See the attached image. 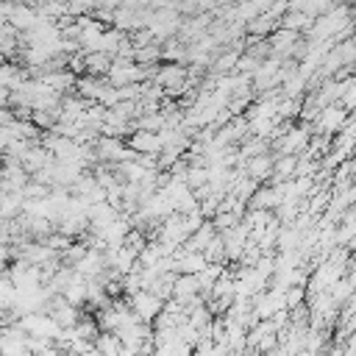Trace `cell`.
<instances>
[{"label": "cell", "mask_w": 356, "mask_h": 356, "mask_svg": "<svg viewBox=\"0 0 356 356\" xmlns=\"http://www.w3.org/2000/svg\"><path fill=\"white\" fill-rule=\"evenodd\" d=\"M125 300H128V306L142 317V320H147V323H153L161 312H164V298H159L153 289H139V292H134V295H125Z\"/></svg>", "instance_id": "obj_1"}, {"label": "cell", "mask_w": 356, "mask_h": 356, "mask_svg": "<svg viewBox=\"0 0 356 356\" xmlns=\"http://www.w3.org/2000/svg\"><path fill=\"white\" fill-rule=\"evenodd\" d=\"M314 125H317V131L320 134H339L345 125H348V108L342 106V103H328V106H323V111H320V117L314 120Z\"/></svg>", "instance_id": "obj_2"}, {"label": "cell", "mask_w": 356, "mask_h": 356, "mask_svg": "<svg viewBox=\"0 0 356 356\" xmlns=\"http://www.w3.org/2000/svg\"><path fill=\"white\" fill-rule=\"evenodd\" d=\"M125 142H128V147H134L136 153H153V156H159L161 147H164L159 131H147V128H134Z\"/></svg>", "instance_id": "obj_3"}, {"label": "cell", "mask_w": 356, "mask_h": 356, "mask_svg": "<svg viewBox=\"0 0 356 356\" xmlns=\"http://www.w3.org/2000/svg\"><path fill=\"white\" fill-rule=\"evenodd\" d=\"M306 145H309V128H306V125L289 128V134H281V136L275 139V153H278V156L300 153Z\"/></svg>", "instance_id": "obj_4"}, {"label": "cell", "mask_w": 356, "mask_h": 356, "mask_svg": "<svg viewBox=\"0 0 356 356\" xmlns=\"http://www.w3.org/2000/svg\"><path fill=\"white\" fill-rule=\"evenodd\" d=\"M250 178H256L259 184H264L267 178H273L275 175V156H270L267 150L264 153H259V156H250L248 161H245V167H242Z\"/></svg>", "instance_id": "obj_5"}, {"label": "cell", "mask_w": 356, "mask_h": 356, "mask_svg": "<svg viewBox=\"0 0 356 356\" xmlns=\"http://www.w3.org/2000/svg\"><path fill=\"white\" fill-rule=\"evenodd\" d=\"M314 19H317V17L309 14V11H286V14L278 19V25H281V28H289V31H298V33H306Z\"/></svg>", "instance_id": "obj_6"}, {"label": "cell", "mask_w": 356, "mask_h": 356, "mask_svg": "<svg viewBox=\"0 0 356 356\" xmlns=\"http://www.w3.org/2000/svg\"><path fill=\"white\" fill-rule=\"evenodd\" d=\"M275 28H278V19L270 11H264V14L253 17L250 22H245V33H250V36H270Z\"/></svg>", "instance_id": "obj_7"}, {"label": "cell", "mask_w": 356, "mask_h": 356, "mask_svg": "<svg viewBox=\"0 0 356 356\" xmlns=\"http://www.w3.org/2000/svg\"><path fill=\"white\" fill-rule=\"evenodd\" d=\"M111 64H114V56L111 53H103V50L86 53V72L89 75H108Z\"/></svg>", "instance_id": "obj_8"}, {"label": "cell", "mask_w": 356, "mask_h": 356, "mask_svg": "<svg viewBox=\"0 0 356 356\" xmlns=\"http://www.w3.org/2000/svg\"><path fill=\"white\" fill-rule=\"evenodd\" d=\"M95 348L103 356H117V353H122V339L117 331H100L95 339Z\"/></svg>", "instance_id": "obj_9"}, {"label": "cell", "mask_w": 356, "mask_h": 356, "mask_svg": "<svg viewBox=\"0 0 356 356\" xmlns=\"http://www.w3.org/2000/svg\"><path fill=\"white\" fill-rule=\"evenodd\" d=\"M295 175H298V153L275 156V175H273V181H289Z\"/></svg>", "instance_id": "obj_10"}, {"label": "cell", "mask_w": 356, "mask_h": 356, "mask_svg": "<svg viewBox=\"0 0 356 356\" xmlns=\"http://www.w3.org/2000/svg\"><path fill=\"white\" fill-rule=\"evenodd\" d=\"M136 61L139 64H159L161 61V42H150L136 47Z\"/></svg>", "instance_id": "obj_11"}, {"label": "cell", "mask_w": 356, "mask_h": 356, "mask_svg": "<svg viewBox=\"0 0 356 356\" xmlns=\"http://www.w3.org/2000/svg\"><path fill=\"white\" fill-rule=\"evenodd\" d=\"M211 220H214L217 231H228V228H234V225H239V222H242V217H239L236 211H228V209H220Z\"/></svg>", "instance_id": "obj_12"}, {"label": "cell", "mask_w": 356, "mask_h": 356, "mask_svg": "<svg viewBox=\"0 0 356 356\" xmlns=\"http://www.w3.org/2000/svg\"><path fill=\"white\" fill-rule=\"evenodd\" d=\"M203 253H206L209 261H228V259H225V239H222V234H217V236L209 242V248H206Z\"/></svg>", "instance_id": "obj_13"}]
</instances>
